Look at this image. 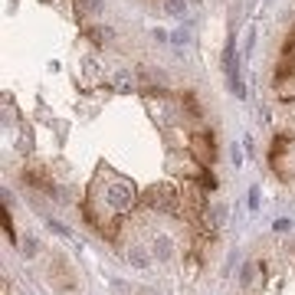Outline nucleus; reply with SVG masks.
Listing matches in <instances>:
<instances>
[{
    "label": "nucleus",
    "mask_w": 295,
    "mask_h": 295,
    "mask_svg": "<svg viewBox=\"0 0 295 295\" xmlns=\"http://www.w3.org/2000/svg\"><path fill=\"white\" fill-rule=\"evenodd\" d=\"M125 3L145 16H154V20H174V23L190 26L203 16L223 10L233 0H125Z\"/></svg>",
    "instance_id": "obj_4"
},
{
    "label": "nucleus",
    "mask_w": 295,
    "mask_h": 295,
    "mask_svg": "<svg viewBox=\"0 0 295 295\" xmlns=\"http://www.w3.org/2000/svg\"><path fill=\"white\" fill-rule=\"evenodd\" d=\"M115 0H3V190L128 286L203 295L223 269V112L184 49Z\"/></svg>",
    "instance_id": "obj_1"
},
{
    "label": "nucleus",
    "mask_w": 295,
    "mask_h": 295,
    "mask_svg": "<svg viewBox=\"0 0 295 295\" xmlns=\"http://www.w3.org/2000/svg\"><path fill=\"white\" fill-rule=\"evenodd\" d=\"M259 161L279 197L295 200V0H269L253 62Z\"/></svg>",
    "instance_id": "obj_2"
},
{
    "label": "nucleus",
    "mask_w": 295,
    "mask_h": 295,
    "mask_svg": "<svg viewBox=\"0 0 295 295\" xmlns=\"http://www.w3.org/2000/svg\"><path fill=\"white\" fill-rule=\"evenodd\" d=\"M226 295H295V233L259 236Z\"/></svg>",
    "instance_id": "obj_3"
}]
</instances>
